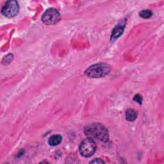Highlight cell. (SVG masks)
<instances>
[{"mask_svg":"<svg viewBox=\"0 0 164 164\" xmlns=\"http://www.w3.org/2000/svg\"><path fill=\"white\" fill-rule=\"evenodd\" d=\"M84 132L89 138L93 140L96 139L101 142H107L109 138L107 129L101 123H93L87 126Z\"/></svg>","mask_w":164,"mask_h":164,"instance_id":"6da1fadb","label":"cell"},{"mask_svg":"<svg viewBox=\"0 0 164 164\" xmlns=\"http://www.w3.org/2000/svg\"><path fill=\"white\" fill-rule=\"evenodd\" d=\"M111 67L109 65L100 63L90 66L85 71V75L91 78H99L104 77L110 73Z\"/></svg>","mask_w":164,"mask_h":164,"instance_id":"7a4b0ae2","label":"cell"},{"mask_svg":"<svg viewBox=\"0 0 164 164\" xmlns=\"http://www.w3.org/2000/svg\"><path fill=\"white\" fill-rule=\"evenodd\" d=\"M96 144L94 140L90 138H88L80 144L79 147L80 153L85 158L92 157L96 151Z\"/></svg>","mask_w":164,"mask_h":164,"instance_id":"3957f363","label":"cell"},{"mask_svg":"<svg viewBox=\"0 0 164 164\" xmlns=\"http://www.w3.org/2000/svg\"><path fill=\"white\" fill-rule=\"evenodd\" d=\"M60 20V14L58 11L53 8L47 10L42 16V21L45 25H55Z\"/></svg>","mask_w":164,"mask_h":164,"instance_id":"277c9868","label":"cell"},{"mask_svg":"<svg viewBox=\"0 0 164 164\" xmlns=\"http://www.w3.org/2000/svg\"><path fill=\"white\" fill-rule=\"evenodd\" d=\"M19 12V5L16 1H8L3 6L2 13L7 17L16 16Z\"/></svg>","mask_w":164,"mask_h":164,"instance_id":"5b68a950","label":"cell"},{"mask_svg":"<svg viewBox=\"0 0 164 164\" xmlns=\"http://www.w3.org/2000/svg\"><path fill=\"white\" fill-rule=\"evenodd\" d=\"M62 140V137L60 135H54L51 136L48 140V143L51 146L59 145Z\"/></svg>","mask_w":164,"mask_h":164,"instance_id":"8992f818","label":"cell"},{"mask_svg":"<svg viewBox=\"0 0 164 164\" xmlns=\"http://www.w3.org/2000/svg\"><path fill=\"white\" fill-rule=\"evenodd\" d=\"M137 118V112L133 109H128L126 112V118L129 121H134Z\"/></svg>","mask_w":164,"mask_h":164,"instance_id":"52a82bcc","label":"cell"},{"mask_svg":"<svg viewBox=\"0 0 164 164\" xmlns=\"http://www.w3.org/2000/svg\"><path fill=\"white\" fill-rule=\"evenodd\" d=\"M124 31V28L123 27H115L113 31H112V36H111V39L112 40H115L118 38H119L121 35L123 33Z\"/></svg>","mask_w":164,"mask_h":164,"instance_id":"ba28073f","label":"cell"},{"mask_svg":"<svg viewBox=\"0 0 164 164\" xmlns=\"http://www.w3.org/2000/svg\"><path fill=\"white\" fill-rule=\"evenodd\" d=\"M152 15H153L152 12L150 10H147V9L142 10L139 12V16L144 19H148L151 17Z\"/></svg>","mask_w":164,"mask_h":164,"instance_id":"9c48e42d","label":"cell"},{"mask_svg":"<svg viewBox=\"0 0 164 164\" xmlns=\"http://www.w3.org/2000/svg\"><path fill=\"white\" fill-rule=\"evenodd\" d=\"M12 59H13V55H12V54H9V55H7V56L3 58V64H6L10 63Z\"/></svg>","mask_w":164,"mask_h":164,"instance_id":"30bf717a","label":"cell"},{"mask_svg":"<svg viewBox=\"0 0 164 164\" xmlns=\"http://www.w3.org/2000/svg\"><path fill=\"white\" fill-rule=\"evenodd\" d=\"M133 100L137 101L138 103H140V104H142V97L140 96V95L139 94H137L135 96L134 98H133Z\"/></svg>","mask_w":164,"mask_h":164,"instance_id":"8fae6325","label":"cell"},{"mask_svg":"<svg viewBox=\"0 0 164 164\" xmlns=\"http://www.w3.org/2000/svg\"><path fill=\"white\" fill-rule=\"evenodd\" d=\"M90 163H104V162L100 158H95L94 160H92Z\"/></svg>","mask_w":164,"mask_h":164,"instance_id":"7c38bea8","label":"cell"}]
</instances>
